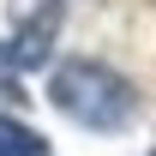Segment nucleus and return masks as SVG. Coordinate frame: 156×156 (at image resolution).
I'll return each mask as SVG.
<instances>
[{"instance_id":"1","label":"nucleus","mask_w":156,"mask_h":156,"mask_svg":"<svg viewBox=\"0 0 156 156\" xmlns=\"http://www.w3.org/2000/svg\"><path fill=\"white\" fill-rule=\"evenodd\" d=\"M48 102L90 132H120L138 108V90L102 60H60L48 78Z\"/></svg>"},{"instance_id":"2","label":"nucleus","mask_w":156,"mask_h":156,"mask_svg":"<svg viewBox=\"0 0 156 156\" xmlns=\"http://www.w3.org/2000/svg\"><path fill=\"white\" fill-rule=\"evenodd\" d=\"M12 12H18V24H12V36H6V60H12V66H36V60L54 48V30H60L66 0H18Z\"/></svg>"},{"instance_id":"3","label":"nucleus","mask_w":156,"mask_h":156,"mask_svg":"<svg viewBox=\"0 0 156 156\" xmlns=\"http://www.w3.org/2000/svg\"><path fill=\"white\" fill-rule=\"evenodd\" d=\"M0 156H48V138H36L24 120L0 114Z\"/></svg>"},{"instance_id":"4","label":"nucleus","mask_w":156,"mask_h":156,"mask_svg":"<svg viewBox=\"0 0 156 156\" xmlns=\"http://www.w3.org/2000/svg\"><path fill=\"white\" fill-rule=\"evenodd\" d=\"M150 156H156V150H150Z\"/></svg>"}]
</instances>
